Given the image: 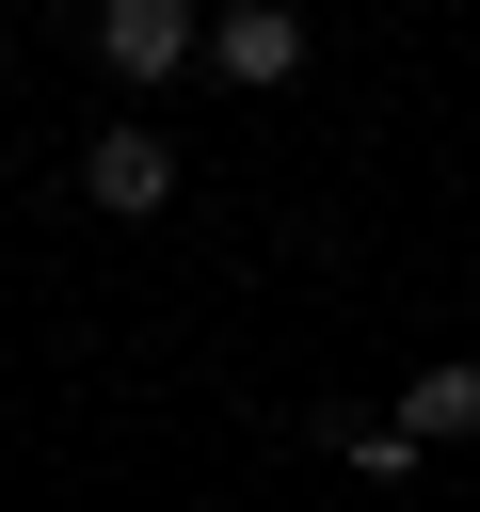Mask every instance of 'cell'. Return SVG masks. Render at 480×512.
Wrapping results in <instances>:
<instances>
[{
  "instance_id": "7a4b0ae2",
  "label": "cell",
  "mask_w": 480,
  "mask_h": 512,
  "mask_svg": "<svg viewBox=\"0 0 480 512\" xmlns=\"http://www.w3.org/2000/svg\"><path fill=\"white\" fill-rule=\"evenodd\" d=\"M80 192H96V208H160V192H176V144H160V128H96V144H80Z\"/></svg>"
},
{
  "instance_id": "6da1fadb",
  "label": "cell",
  "mask_w": 480,
  "mask_h": 512,
  "mask_svg": "<svg viewBox=\"0 0 480 512\" xmlns=\"http://www.w3.org/2000/svg\"><path fill=\"white\" fill-rule=\"evenodd\" d=\"M192 48H208V16H176V0H112V16H96V64H112V80H176Z\"/></svg>"
},
{
  "instance_id": "5b68a950",
  "label": "cell",
  "mask_w": 480,
  "mask_h": 512,
  "mask_svg": "<svg viewBox=\"0 0 480 512\" xmlns=\"http://www.w3.org/2000/svg\"><path fill=\"white\" fill-rule=\"evenodd\" d=\"M336 448H352L368 480H400V464H416V432H400V416H336Z\"/></svg>"
},
{
  "instance_id": "277c9868",
  "label": "cell",
  "mask_w": 480,
  "mask_h": 512,
  "mask_svg": "<svg viewBox=\"0 0 480 512\" xmlns=\"http://www.w3.org/2000/svg\"><path fill=\"white\" fill-rule=\"evenodd\" d=\"M400 432H416V448H464V432H480V368H464V352L416 368V384H400Z\"/></svg>"
},
{
  "instance_id": "3957f363",
  "label": "cell",
  "mask_w": 480,
  "mask_h": 512,
  "mask_svg": "<svg viewBox=\"0 0 480 512\" xmlns=\"http://www.w3.org/2000/svg\"><path fill=\"white\" fill-rule=\"evenodd\" d=\"M208 64H224V80L256 96V80H288V64H304V16H272V0H240V16H208Z\"/></svg>"
}]
</instances>
